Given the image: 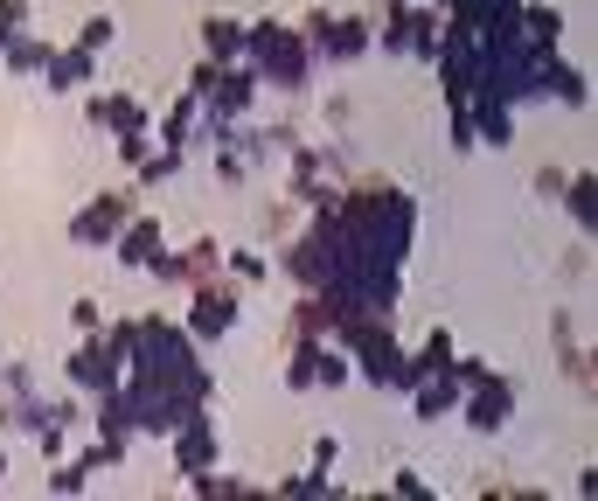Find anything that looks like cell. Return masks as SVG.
Instances as JSON below:
<instances>
[{
	"mask_svg": "<svg viewBox=\"0 0 598 501\" xmlns=\"http://www.w3.org/2000/svg\"><path fill=\"white\" fill-rule=\"evenodd\" d=\"M91 126H105V133H140L147 126V112H140V98H126V91H98L91 98Z\"/></svg>",
	"mask_w": 598,
	"mask_h": 501,
	"instance_id": "8",
	"label": "cell"
},
{
	"mask_svg": "<svg viewBox=\"0 0 598 501\" xmlns=\"http://www.w3.org/2000/svg\"><path fill=\"white\" fill-rule=\"evenodd\" d=\"M105 42H112V21H105V14H98V21H84V35H77V49H91V56H98Z\"/></svg>",
	"mask_w": 598,
	"mask_h": 501,
	"instance_id": "16",
	"label": "cell"
},
{
	"mask_svg": "<svg viewBox=\"0 0 598 501\" xmlns=\"http://www.w3.org/2000/svg\"><path fill=\"white\" fill-rule=\"evenodd\" d=\"M21 21H28V7H21V0H0V42H14Z\"/></svg>",
	"mask_w": 598,
	"mask_h": 501,
	"instance_id": "17",
	"label": "cell"
},
{
	"mask_svg": "<svg viewBox=\"0 0 598 501\" xmlns=\"http://www.w3.org/2000/svg\"><path fill=\"white\" fill-rule=\"evenodd\" d=\"M126 223H133V202H126V195H98V202L77 216V244H112Z\"/></svg>",
	"mask_w": 598,
	"mask_h": 501,
	"instance_id": "7",
	"label": "cell"
},
{
	"mask_svg": "<svg viewBox=\"0 0 598 501\" xmlns=\"http://www.w3.org/2000/svg\"><path fill=\"white\" fill-rule=\"evenodd\" d=\"M306 49L313 56H334V63H348V56H362L369 49V21H334V14H306Z\"/></svg>",
	"mask_w": 598,
	"mask_h": 501,
	"instance_id": "3",
	"label": "cell"
},
{
	"mask_svg": "<svg viewBox=\"0 0 598 501\" xmlns=\"http://www.w3.org/2000/svg\"><path fill=\"white\" fill-rule=\"evenodd\" d=\"M230 272H244V279H265V258H258V251H237V258H230Z\"/></svg>",
	"mask_w": 598,
	"mask_h": 501,
	"instance_id": "19",
	"label": "cell"
},
{
	"mask_svg": "<svg viewBox=\"0 0 598 501\" xmlns=\"http://www.w3.org/2000/svg\"><path fill=\"white\" fill-rule=\"evenodd\" d=\"M459 404H466V425H473V432H494V425L508 418L515 397H508V376L480 369V376H473V397H459Z\"/></svg>",
	"mask_w": 598,
	"mask_h": 501,
	"instance_id": "6",
	"label": "cell"
},
{
	"mask_svg": "<svg viewBox=\"0 0 598 501\" xmlns=\"http://www.w3.org/2000/svg\"><path fill=\"white\" fill-rule=\"evenodd\" d=\"M244 56H251V70L272 77L279 91H299V84H306V63H313L306 35H299V28H279V21L244 28Z\"/></svg>",
	"mask_w": 598,
	"mask_h": 501,
	"instance_id": "1",
	"label": "cell"
},
{
	"mask_svg": "<svg viewBox=\"0 0 598 501\" xmlns=\"http://www.w3.org/2000/svg\"><path fill=\"white\" fill-rule=\"evenodd\" d=\"M7 63H14V70H49V49H42V42H21V35H14V42H7Z\"/></svg>",
	"mask_w": 598,
	"mask_h": 501,
	"instance_id": "14",
	"label": "cell"
},
{
	"mask_svg": "<svg viewBox=\"0 0 598 501\" xmlns=\"http://www.w3.org/2000/svg\"><path fill=\"white\" fill-rule=\"evenodd\" d=\"M459 397H466V390H459V369H432V376H425V383H418V397H411V404H418V418H439V411H459Z\"/></svg>",
	"mask_w": 598,
	"mask_h": 501,
	"instance_id": "9",
	"label": "cell"
},
{
	"mask_svg": "<svg viewBox=\"0 0 598 501\" xmlns=\"http://www.w3.org/2000/svg\"><path fill=\"white\" fill-rule=\"evenodd\" d=\"M153 279H174V286H209V279H223V251L202 237V244H188V251H153L147 258Z\"/></svg>",
	"mask_w": 598,
	"mask_h": 501,
	"instance_id": "2",
	"label": "cell"
},
{
	"mask_svg": "<svg viewBox=\"0 0 598 501\" xmlns=\"http://www.w3.org/2000/svg\"><path fill=\"white\" fill-rule=\"evenodd\" d=\"M153 251H160V223H153V216H133V223L119 230V258H133V265H147Z\"/></svg>",
	"mask_w": 598,
	"mask_h": 501,
	"instance_id": "11",
	"label": "cell"
},
{
	"mask_svg": "<svg viewBox=\"0 0 598 501\" xmlns=\"http://www.w3.org/2000/svg\"><path fill=\"white\" fill-rule=\"evenodd\" d=\"M188 328L202 334V341H223V334L237 328V293L230 286H195V314H188Z\"/></svg>",
	"mask_w": 598,
	"mask_h": 501,
	"instance_id": "5",
	"label": "cell"
},
{
	"mask_svg": "<svg viewBox=\"0 0 598 501\" xmlns=\"http://www.w3.org/2000/svg\"><path fill=\"white\" fill-rule=\"evenodd\" d=\"M341 376H348V355H341V348H320V369H313V383H327V390H334Z\"/></svg>",
	"mask_w": 598,
	"mask_h": 501,
	"instance_id": "15",
	"label": "cell"
},
{
	"mask_svg": "<svg viewBox=\"0 0 598 501\" xmlns=\"http://www.w3.org/2000/svg\"><path fill=\"white\" fill-rule=\"evenodd\" d=\"M209 453H216V439H209V425H202V418L174 425V460H181L188 474H202V467H209Z\"/></svg>",
	"mask_w": 598,
	"mask_h": 501,
	"instance_id": "10",
	"label": "cell"
},
{
	"mask_svg": "<svg viewBox=\"0 0 598 501\" xmlns=\"http://www.w3.org/2000/svg\"><path fill=\"white\" fill-rule=\"evenodd\" d=\"M383 42H390V49H418V56H432V49H439V14L404 0V7H390V28H383Z\"/></svg>",
	"mask_w": 598,
	"mask_h": 501,
	"instance_id": "4",
	"label": "cell"
},
{
	"mask_svg": "<svg viewBox=\"0 0 598 501\" xmlns=\"http://www.w3.org/2000/svg\"><path fill=\"white\" fill-rule=\"evenodd\" d=\"M91 63H98L91 49H63V56H49V70H42V77H49L56 91H70V84H84V77H91Z\"/></svg>",
	"mask_w": 598,
	"mask_h": 501,
	"instance_id": "13",
	"label": "cell"
},
{
	"mask_svg": "<svg viewBox=\"0 0 598 501\" xmlns=\"http://www.w3.org/2000/svg\"><path fill=\"white\" fill-rule=\"evenodd\" d=\"M564 195H571V216L592 223V188H585V181H564Z\"/></svg>",
	"mask_w": 598,
	"mask_h": 501,
	"instance_id": "18",
	"label": "cell"
},
{
	"mask_svg": "<svg viewBox=\"0 0 598 501\" xmlns=\"http://www.w3.org/2000/svg\"><path fill=\"white\" fill-rule=\"evenodd\" d=\"M202 42H209V56H216V63H237V56H244V28H237V21H223V14H209V21H202Z\"/></svg>",
	"mask_w": 598,
	"mask_h": 501,
	"instance_id": "12",
	"label": "cell"
}]
</instances>
